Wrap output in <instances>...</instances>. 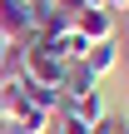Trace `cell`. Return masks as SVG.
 Segmentation results:
<instances>
[{
    "label": "cell",
    "mask_w": 129,
    "mask_h": 134,
    "mask_svg": "<svg viewBox=\"0 0 129 134\" xmlns=\"http://www.w3.org/2000/svg\"><path fill=\"white\" fill-rule=\"evenodd\" d=\"M80 65H85L94 80H104V75L119 65V40H94V45L85 50V60H80Z\"/></svg>",
    "instance_id": "cell-3"
},
{
    "label": "cell",
    "mask_w": 129,
    "mask_h": 134,
    "mask_svg": "<svg viewBox=\"0 0 129 134\" xmlns=\"http://www.w3.org/2000/svg\"><path fill=\"white\" fill-rule=\"evenodd\" d=\"M60 80H65V60H60L50 45L30 40V45H25V85H50V90H60Z\"/></svg>",
    "instance_id": "cell-1"
},
{
    "label": "cell",
    "mask_w": 129,
    "mask_h": 134,
    "mask_svg": "<svg viewBox=\"0 0 129 134\" xmlns=\"http://www.w3.org/2000/svg\"><path fill=\"white\" fill-rule=\"evenodd\" d=\"M50 134H94L85 119H75V114H55V124H50Z\"/></svg>",
    "instance_id": "cell-8"
},
{
    "label": "cell",
    "mask_w": 129,
    "mask_h": 134,
    "mask_svg": "<svg viewBox=\"0 0 129 134\" xmlns=\"http://www.w3.org/2000/svg\"><path fill=\"white\" fill-rule=\"evenodd\" d=\"M25 99H30L35 109H45V114H65V94H60V90H50V85H30V90H25Z\"/></svg>",
    "instance_id": "cell-6"
},
{
    "label": "cell",
    "mask_w": 129,
    "mask_h": 134,
    "mask_svg": "<svg viewBox=\"0 0 129 134\" xmlns=\"http://www.w3.org/2000/svg\"><path fill=\"white\" fill-rule=\"evenodd\" d=\"M94 134H129V119L124 114H104V119L94 124Z\"/></svg>",
    "instance_id": "cell-9"
},
{
    "label": "cell",
    "mask_w": 129,
    "mask_h": 134,
    "mask_svg": "<svg viewBox=\"0 0 129 134\" xmlns=\"http://www.w3.org/2000/svg\"><path fill=\"white\" fill-rule=\"evenodd\" d=\"M75 30L94 45V40H114V15L109 10H99V5H85L80 15H75Z\"/></svg>",
    "instance_id": "cell-2"
},
{
    "label": "cell",
    "mask_w": 129,
    "mask_h": 134,
    "mask_svg": "<svg viewBox=\"0 0 129 134\" xmlns=\"http://www.w3.org/2000/svg\"><path fill=\"white\" fill-rule=\"evenodd\" d=\"M65 114H75V119H85L89 129L109 114V104H104V90H89V94H80V99H70L65 104Z\"/></svg>",
    "instance_id": "cell-4"
},
{
    "label": "cell",
    "mask_w": 129,
    "mask_h": 134,
    "mask_svg": "<svg viewBox=\"0 0 129 134\" xmlns=\"http://www.w3.org/2000/svg\"><path fill=\"white\" fill-rule=\"evenodd\" d=\"M89 90H99V80H94L85 65H65V80H60V94H65V104H70V99H80V94H89Z\"/></svg>",
    "instance_id": "cell-5"
},
{
    "label": "cell",
    "mask_w": 129,
    "mask_h": 134,
    "mask_svg": "<svg viewBox=\"0 0 129 134\" xmlns=\"http://www.w3.org/2000/svg\"><path fill=\"white\" fill-rule=\"evenodd\" d=\"M0 134H20V124H10V119H0Z\"/></svg>",
    "instance_id": "cell-12"
},
{
    "label": "cell",
    "mask_w": 129,
    "mask_h": 134,
    "mask_svg": "<svg viewBox=\"0 0 129 134\" xmlns=\"http://www.w3.org/2000/svg\"><path fill=\"white\" fill-rule=\"evenodd\" d=\"M50 5H55V10H65V15H80L89 0H50Z\"/></svg>",
    "instance_id": "cell-10"
},
{
    "label": "cell",
    "mask_w": 129,
    "mask_h": 134,
    "mask_svg": "<svg viewBox=\"0 0 129 134\" xmlns=\"http://www.w3.org/2000/svg\"><path fill=\"white\" fill-rule=\"evenodd\" d=\"M15 124H20V134H50V124H55V114H45V109H35V104H25Z\"/></svg>",
    "instance_id": "cell-7"
},
{
    "label": "cell",
    "mask_w": 129,
    "mask_h": 134,
    "mask_svg": "<svg viewBox=\"0 0 129 134\" xmlns=\"http://www.w3.org/2000/svg\"><path fill=\"white\" fill-rule=\"evenodd\" d=\"M104 10L114 15V10H129V0H104Z\"/></svg>",
    "instance_id": "cell-11"
}]
</instances>
